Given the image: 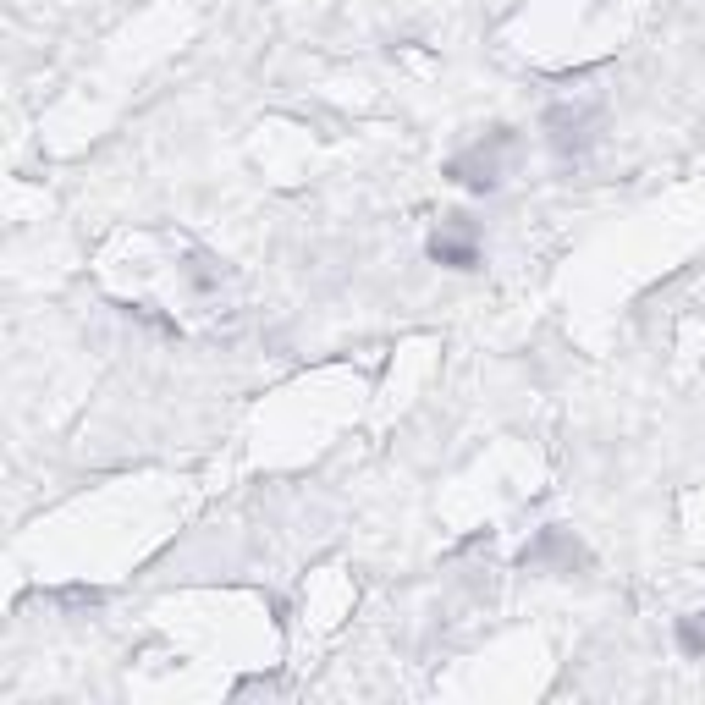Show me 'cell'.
<instances>
[{
  "label": "cell",
  "instance_id": "obj_1",
  "mask_svg": "<svg viewBox=\"0 0 705 705\" xmlns=\"http://www.w3.org/2000/svg\"><path fill=\"white\" fill-rule=\"evenodd\" d=\"M683 650H705V612H694V617H683Z\"/></svg>",
  "mask_w": 705,
  "mask_h": 705
}]
</instances>
